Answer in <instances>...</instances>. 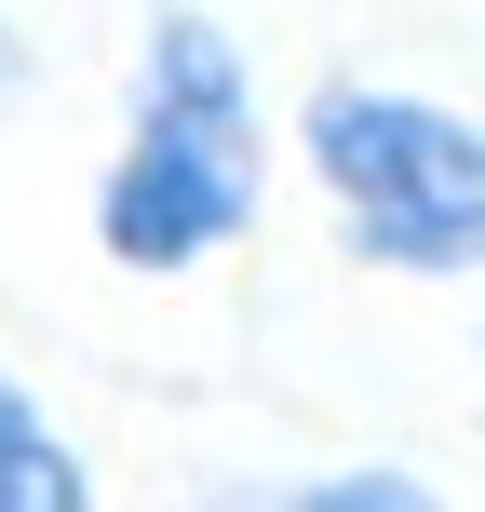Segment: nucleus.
<instances>
[{
  "mask_svg": "<svg viewBox=\"0 0 485 512\" xmlns=\"http://www.w3.org/2000/svg\"><path fill=\"white\" fill-rule=\"evenodd\" d=\"M270 216V122H256V68L203 0H162L149 41H135V108L122 149L95 176V243L108 270L176 283L216 243H243Z\"/></svg>",
  "mask_w": 485,
  "mask_h": 512,
  "instance_id": "nucleus-1",
  "label": "nucleus"
},
{
  "mask_svg": "<svg viewBox=\"0 0 485 512\" xmlns=\"http://www.w3.org/2000/svg\"><path fill=\"white\" fill-rule=\"evenodd\" d=\"M297 162L337 203L364 270L391 283H472L485 270V122L405 81H310L297 95Z\"/></svg>",
  "mask_w": 485,
  "mask_h": 512,
  "instance_id": "nucleus-2",
  "label": "nucleus"
},
{
  "mask_svg": "<svg viewBox=\"0 0 485 512\" xmlns=\"http://www.w3.org/2000/svg\"><path fill=\"white\" fill-rule=\"evenodd\" d=\"M0 512H108L95 499V459L54 432V405L0 364Z\"/></svg>",
  "mask_w": 485,
  "mask_h": 512,
  "instance_id": "nucleus-3",
  "label": "nucleus"
},
{
  "mask_svg": "<svg viewBox=\"0 0 485 512\" xmlns=\"http://www.w3.org/2000/svg\"><path fill=\"white\" fill-rule=\"evenodd\" d=\"M283 512H445V486H418L405 459H351V472H310V486H283Z\"/></svg>",
  "mask_w": 485,
  "mask_h": 512,
  "instance_id": "nucleus-4",
  "label": "nucleus"
},
{
  "mask_svg": "<svg viewBox=\"0 0 485 512\" xmlns=\"http://www.w3.org/2000/svg\"><path fill=\"white\" fill-rule=\"evenodd\" d=\"M14 95H27V27L0 14V108H14Z\"/></svg>",
  "mask_w": 485,
  "mask_h": 512,
  "instance_id": "nucleus-5",
  "label": "nucleus"
}]
</instances>
